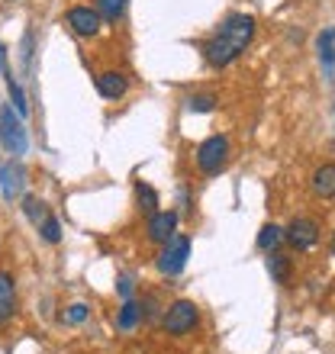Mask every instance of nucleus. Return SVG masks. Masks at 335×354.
<instances>
[{"label":"nucleus","instance_id":"f257e3e1","mask_svg":"<svg viewBox=\"0 0 335 354\" xmlns=\"http://www.w3.org/2000/svg\"><path fill=\"white\" fill-rule=\"evenodd\" d=\"M255 32H258V19L251 13H242V10L226 13L219 19V26L200 42V55H203L206 68L223 71V68L235 65L248 52L251 42H255Z\"/></svg>","mask_w":335,"mask_h":354},{"label":"nucleus","instance_id":"f03ea898","mask_svg":"<svg viewBox=\"0 0 335 354\" xmlns=\"http://www.w3.org/2000/svg\"><path fill=\"white\" fill-rule=\"evenodd\" d=\"M233 161V142L226 132H213L206 136L200 145L194 149V165L203 177H219Z\"/></svg>","mask_w":335,"mask_h":354},{"label":"nucleus","instance_id":"7ed1b4c3","mask_svg":"<svg viewBox=\"0 0 335 354\" xmlns=\"http://www.w3.org/2000/svg\"><path fill=\"white\" fill-rule=\"evenodd\" d=\"M159 326H161V332L171 338L194 335L197 326H200V306H197L194 299H174V303H168V306L161 309Z\"/></svg>","mask_w":335,"mask_h":354},{"label":"nucleus","instance_id":"20e7f679","mask_svg":"<svg viewBox=\"0 0 335 354\" xmlns=\"http://www.w3.org/2000/svg\"><path fill=\"white\" fill-rule=\"evenodd\" d=\"M190 248H194L190 232H177L171 242H165L159 248V254H155V270L168 280L181 277V274L187 270V261H190Z\"/></svg>","mask_w":335,"mask_h":354},{"label":"nucleus","instance_id":"39448f33","mask_svg":"<svg viewBox=\"0 0 335 354\" xmlns=\"http://www.w3.org/2000/svg\"><path fill=\"white\" fill-rule=\"evenodd\" d=\"M0 145L7 149L10 158H23L29 149V132H26V122L19 116L13 106H0Z\"/></svg>","mask_w":335,"mask_h":354},{"label":"nucleus","instance_id":"423d86ee","mask_svg":"<svg viewBox=\"0 0 335 354\" xmlns=\"http://www.w3.org/2000/svg\"><path fill=\"white\" fill-rule=\"evenodd\" d=\"M323 239V225L313 219V216H297L284 225V242L293 248V252H313Z\"/></svg>","mask_w":335,"mask_h":354},{"label":"nucleus","instance_id":"0eeeda50","mask_svg":"<svg viewBox=\"0 0 335 354\" xmlns=\"http://www.w3.org/2000/svg\"><path fill=\"white\" fill-rule=\"evenodd\" d=\"M26 180L29 171L19 158L0 161V196H3V203H19L26 196Z\"/></svg>","mask_w":335,"mask_h":354},{"label":"nucleus","instance_id":"6e6552de","mask_svg":"<svg viewBox=\"0 0 335 354\" xmlns=\"http://www.w3.org/2000/svg\"><path fill=\"white\" fill-rule=\"evenodd\" d=\"M177 232H181V213L171 209V206L145 216V242H152L155 248H161L165 242H171Z\"/></svg>","mask_w":335,"mask_h":354},{"label":"nucleus","instance_id":"1a4fd4ad","mask_svg":"<svg viewBox=\"0 0 335 354\" xmlns=\"http://www.w3.org/2000/svg\"><path fill=\"white\" fill-rule=\"evenodd\" d=\"M65 26L75 32L78 39H97L103 29V19L100 13L93 7H84V3H78V7H71L65 13Z\"/></svg>","mask_w":335,"mask_h":354},{"label":"nucleus","instance_id":"9d476101","mask_svg":"<svg viewBox=\"0 0 335 354\" xmlns=\"http://www.w3.org/2000/svg\"><path fill=\"white\" fill-rule=\"evenodd\" d=\"M93 87H97V93H100L103 100L116 103L129 93L132 77L126 75V71H120V68H107V71H100V75L93 77Z\"/></svg>","mask_w":335,"mask_h":354},{"label":"nucleus","instance_id":"9b49d317","mask_svg":"<svg viewBox=\"0 0 335 354\" xmlns=\"http://www.w3.org/2000/svg\"><path fill=\"white\" fill-rule=\"evenodd\" d=\"M113 326H116V332H123V335L136 332V328L142 326V299L139 297L120 299V309H116V316H113Z\"/></svg>","mask_w":335,"mask_h":354},{"label":"nucleus","instance_id":"f8f14e48","mask_svg":"<svg viewBox=\"0 0 335 354\" xmlns=\"http://www.w3.org/2000/svg\"><path fill=\"white\" fill-rule=\"evenodd\" d=\"M19 297H17V280L10 270H0V326H7L17 316Z\"/></svg>","mask_w":335,"mask_h":354},{"label":"nucleus","instance_id":"ddd939ff","mask_svg":"<svg viewBox=\"0 0 335 354\" xmlns=\"http://www.w3.org/2000/svg\"><path fill=\"white\" fill-rule=\"evenodd\" d=\"M316 58H319L323 75L332 81V75H335V26L319 29V36H316Z\"/></svg>","mask_w":335,"mask_h":354},{"label":"nucleus","instance_id":"4468645a","mask_svg":"<svg viewBox=\"0 0 335 354\" xmlns=\"http://www.w3.org/2000/svg\"><path fill=\"white\" fill-rule=\"evenodd\" d=\"M309 190L319 196V200H335V161L319 165L309 177Z\"/></svg>","mask_w":335,"mask_h":354},{"label":"nucleus","instance_id":"2eb2a0df","mask_svg":"<svg viewBox=\"0 0 335 354\" xmlns=\"http://www.w3.org/2000/svg\"><path fill=\"white\" fill-rule=\"evenodd\" d=\"M132 194H136V209H139L142 216H152V213H159L161 209V196L149 180H136Z\"/></svg>","mask_w":335,"mask_h":354},{"label":"nucleus","instance_id":"dca6fc26","mask_svg":"<svg viewBox=\"0 0 335 354\" xmlns=\"http://www.w3.org/2000/svg\"><path fill=\"white\" fill-rule=\"evenodd\" d=\"M268 274L278 287H287L293 277V258H287L284 252H271L268 254Z\"/></svg>","mask_w":335,"mask_h":354},{"label":"nucleus","instance_id":"f3484780","mask_svg":"<svg viewBox=\"0 0 335 354\" xmlns=\"http://www.w3.org/2000/svg\"><path fill=\"white\" fill-rule=\"evenodd\" d=\"M280 245H284V225L278 223H264L258 229V239H255V248L264 254L271 252H280Z\"/></svg>","mask_w":335,"mask_h":354},{"label":"nucleus","instance_id":"a211bd4d","mask_svg":"<svg viewBox=\"0 0 335 354\" xmlns=\"http://www.w3.org/2000/svg\"><path fill=\"white\" fill-rule=\"evenodd\" d=\"M19 209H23V216H26V223L33 225V229H39V223H42L46 216H52L48 203L42 200V196H36V194H26V196H23V200H19Z\"/></svg>","mask_w":335,"mask_h":354},{"label":"nucleus","instance_id":"6ab92c4d","mask_svg":"<svg viewBox=\"0 0 335 354\" xmlns=\"http://www.w3.org/2000/svg\"><path fill=\"white\" fill-rule=\"evenodd\" d=\"M3 77H7V93H10V106L26 120L29 116V100H26V91H23V84L17 81V75H13V68H3Z\"/></svg>","mask_w":335,"mask_h":354},{"label":"nucleus","instance_id":"aec40b11","mask_svg":"<svg viewBox=\"0 0 335 354\" xmlns=\"http://www.w3.org/2000/svg\"><path fill=\"white\" fill-rule=\"evenodd\" d=\"M219 106V97L210 91H197V93H187L184 97V110L194 113V116H206V113H213Z\"/></svg>","mask_w":335,"mask_h":354},{"label":"nucleus","instance_id":"412c9836","mask_svg":"<svg viewBox=\"0 0 335 354\" xmlns=\"http://www.w3.org/2000/svg\"><path fill=\"white\" fill-rule=\"evenodd\" d=\"M126 7H129V0H93V10L100 13L103 26H116L126 17Z\"/></svg>","mask_w":335,"mask_h":354},{"label":"nucleus","instance_id":"4be33fe9","mask_svg":"<svg viewBox=\"0 0 335 354\" xmlns=\"http://www.w3.org/2000/svg\"><path fill=\"white\" fill-rule=\"evenodd\" d=\"M87 319H91V306H87V303H68V306L58 313V322H62V326H71V328L84 326Z\"/></svg>","mask_w":335,"mask_h":354},{"label":"nucleus","instance_id":"5701e85b","mask_svg":"<svg viewBox=\"0 0 335 354\" xmlns=\"http://www.w3.org/2000/svg\"><path fill=\"white\" fill-rule=\"evenodd\" d=\"M19 58H23V71H26V77H33V58H36V32L33 29H26L23 32V42H19Z\"/></svg>","mask_w":335,"mask_h":354},{"label":"nucleus","instance_id":"b1692460","mask_svg":"<svg viewBox=\"0 0 335 354\" xmlns=\"http://www.w3.org/2000/svg\"><path fill=\"white\" fill-rule=\"evenodd\" d=\"M36 232H39V239H42L46 245H58V242H62V223H58V216L55 213L46 216V219L39 223Z\"/></svg>","mask_w":335,"mask_h":354},{"label":"nucleus","instance_id":"393cba45","mask_svg":"<svg viewBox=\"0 0 335 354\" xmlns=\"http://www.w3.org/2000/svg\"><path fill=\"white\" fill-rule=\"evenodd\" d=\"M116 297H120V299H132V297H136V277H132L129 270H123L120 277H116Z\"/></svg>","mask_w":335,"mask_h":354},{"label":"nucleus","instance_id":"a878e982","mask_svg":"<svg viewBox=\"0 0 335 354\" xmlns=\"http://www.w3.org/2000/svg\"><path fill=\"white\" fill-rule=\"evenodd\" d=\"M177 206H181V209H177L181 216H190V213H194V194H190L187 187H181V194H177Z\"/></svg>","mask_w":335,"mask_h":354},{"label":"nucleus","instance_id":"bb28decb","mask_svg":"<svg viewBox=\"0 0 335 354\" xmlns=\"http://www.w3.org/2000/svg\"><path fill=\"white\" fill-rule=\"evenodd\" d=\"M7 68V48H3V42H0V71Z\"/></svg>","mask_w":335,"mask_h":354},{"label":"nucleus","instance_id":"cd10ccee","mask_svg":"<svg viewBox=\"0 0 335 354\" xmlns=\"http://www.w3.org/2000/svg\"><path fill=\"white\" fill-rule=\"evenodd\" d=\"M329 254L335 258V232H332V242H329Z\"/></svg>","mask_w":335,"mask_h":354}]
</instances>
